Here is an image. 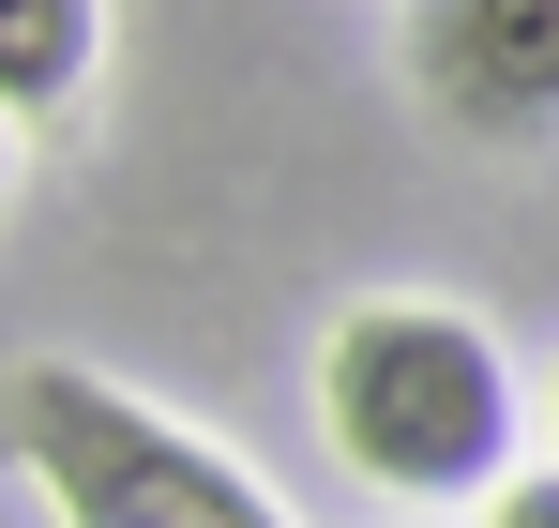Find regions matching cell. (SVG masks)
Segmentation results:
<instances>
[{"instance_id": "7a4b0ae2", "label": "cell", "mask_w": 559, "mask_h": 528, "mask_svg": "<svg viewBox=\"0 0 559 528\" xmlns=\"http://www.w3.org/2000/svg\"><path fill=\"white\" fill-rule=\"evenodd\" d=\"M0 439H15V468L46 483L61 528H287L212 439L152 423L136 393H106V377H76V362H15Z\"/></svg>"}, {"instance_id": "5b68a950", "label": "cell", "mask_w": 559, "mask_h": 528, "mask_svg": "<svg viewBox=\"0 0 559 528\" xmlns=\"http://www.w3.org/2000/svg\"><path fill=\"white\" fill-rule=\"evenodd\" d=\"M484 528H559V468H530V483H499V499H484Z\"/></svg>"}, {"instance_id": "277c9868", "label": "cell", "mask_w": 559, "mask_h": 528, "mask_svg": "<svg viewBox=\"0 0 559 528\" xmlns=\"http://www.w3.org/2000/svg\"><path fill=\"white\" fill-rule=\"evenodd\" d=\"M106 0H0V121H61L92 91Z\"/></svg>"}, {"instance_id": "8992f818", "label": "cell", "mask_w": 559, "mask_h": 528, "mask_svg": "<svg viewBox=\"0 0 559 528\" xmlns=\"http://www.w3.org/2000/svg\"><path fill=\"white\" fill-rule=\"evenodd\" d=\"M0 181H15V121H0Z\"/></svg>"}, {"instance_id": "3957f363", "label": "cell", "mask_w": 559, "mask_h": 528, "mask_svg": "<svg viewBox=\"0 0 559 528\" xmlns=\"http://www.w3.org/2000/svg\"><path fill=\"white\" fill-rule=\"evenodd\" d=\"M408 91L454 136H559V0H408Z\"/></svg>"}, {"instance_id": "6da1fadb", "label": "cell", "mask_w": 559, "mask_h": 528, "mask_svg": "<svg viewBox=\"0 0 559 528\" xmlns=\"http://www.w3.org/2000/svg\"><path fill=\"white\" fill-rule=\"evenodd\" d=\"M318 423L393 499H499L514 483V362L454 302H364L318 348Z\"/></svg>"}]
</instances>
